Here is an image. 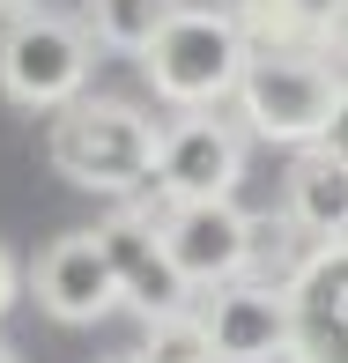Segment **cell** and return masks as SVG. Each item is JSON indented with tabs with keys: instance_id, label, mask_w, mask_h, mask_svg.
<instances>
[{
	"instance_id": "obj_1",
	"label": "cell",
	"mask_w": 348,
	"mask_h": 363,
	"mask_svg": "<svg viewBox=\"0 0 348 363\" xmlns=\"http://www.w3.org/2000/svg\"><path fill=\"white\" fill-rule=\"evenodd\" d=\"M45 156L67 186L111 193V201H134L148 193V156H156V119L126 96H67L45 134Z\"/></svg>"
},
{
	"instance_id": "obj_2",
	"label": "cell",
	"mask_w": 348,
	"mask_h": 363,
	"mask_svg": "<svg viewBox=\"0 0 348 363\" xmlns=\"http://www.w3.org/2000/svg\"><path fill=\"white\" fill-rule=\"evenodd\" d=\"M245 30L230 8H171L156 23V38L141 45V74L156 96H171V104L186 111H215L230 89H237V67H245Z\"/></svg>"
},
{
	"instance_id": "obj_3",
	"label": "cell",
	"mask_w": 348,
	"mask_h": 363,
	"mask_svg": "<svg viewBox=\"0 0 348 363\" xmlns=\"http://www.w3.org/2000/svg\"><path fill=\"white\" fill-rule=\"evenodd\" d=\"M259 141H326L341 134V74L326 67L319 52H245L237 89Z\"/></svg>"
},
{
	"instance_id": "obj_4",
	"label": "cell",
	"mask_w": 348,
	"mask_h": 363,
	"mask_svg": "<svg viewBox=\"0 0 348 363\" xmlns=\"http://www.w3.org/2000/svg\"><path fill=\"white\" fill-rule=\"evenodd\" d=\"M96 67V38L82 23L52 8H8V30H0V96L23 111H60L67 96L89 89Z\"/></svg>"
},
{
	"instance_id": "obj_5",
	"label": "cell",
	"mask_w": 348,
	"mask_h": 363,
	"mask_svg": "<svg viewBox=\"0 0 348 363\" xmlns=\"http://www.w3.org/2000/svg\"><path fill=\"white\" fill-rule=\"evenodd\" d=\"M245 178V134L230 119H178V126H156V156H148V186L156 201H223L237 193Z\"/></svg>"
},
{
	"instance_id": "obj_6",
	"label": "cell",
	"mask_w": 348,
	"mask_h": 363,
	"mask_svg": "<svg viewBox=\"0 0 348 363\" xmlns=\"http://www.w3.org/2000/svg\"><path fill=\"white\" fill-rule=\"evenodd\" d=\"M89 238H96V252H104V267H111V289H119V304H134L141 319L193 304V282L171 267V252H163V238H156V216H148V201L119 208V216H111L104 230H89Z\"/></svg>"
},
{
	"instance_id": "obj_7",
	"label": "cell",
	"mask_w": 348,
	"mask_h": 363,
	"mask_svg": "<svg viewBox=\"0 0 348 363\" xmlns=\"http://www.w3.org/2000/svg\"><path fill=\"white\" fill-rule=\"evenodd\" d=\"M148 216H156V238L163 252H171V267L186 274L193 289H215L237 274L245 259V208L230 201H148Z\"/></svg>"
},
{
	"instance_id": "obj_8",
	"label": "cell",
	"mask_w": 348,
	"mask_h": 363,
	"mask_svg": "<svg viewBox=\"0 0 348 363\" xmlns=\"http://www.w3.org/2000/svg\"><path fill=\"white\" fill-rule=\"evenodd\" d=\"M201 326H208L215 363H281V341H289V304H281V289L230 274V282H215V304L201 311Z\"/></svg>"
},
{
	"instance_id": "obj_9",
	"label": "cell",
	"mask_w": 348,
	"mask_h": 363,
	"mask_svg": "<svg viewBox=\"0 0 348 363\" xmlns=\"http://www.w3.org/2000/svg\"><path fill=\"white\" fill-rule=\"evenodd\" d=\"M38 304L52 311V319H67V326H96L111 304H119V289H111V267H104V252H96L89 230L60 238L52 252L38 259Z\"/></svg>"
},
{
	"instance_id": "obj_10",
	"label": "cell",
	"mask_w": 348,
	"mask_h": 363,
	"mask_svg": "<svg viewBox=\"0 0 348 363\" xmlns=\"http://www.w3.org/2000/svg\"><path fill=\"white\" fill-rule=\"evenodd\" d=\"M289 223L304 238H341L348 230V178H341V134L326 141H304L289 171Z\"/></svg>"
},
{
	"instance_id": "obj_11",
	"label": "cell",
	"mask_w": 348,
	"mask_h": 363,
	"mask_svg": "<svg viewBox=\"0 0 348 363\" xmlns=\"http://www.w3.org/2000/svg\"><path fill=\"white\" fill-rule=\"evenodd\" d=\"M311 245H326V238H304L289 216H245V259H237V274H245V282H267V289H289V274L311 259Z\"/></svg>"
},
{
	"instance_id": "obj_12",
	"label": "cell",
	"mask_w": 348,
	"mask_h": 363,
	"mask_svg": "<svg viewBox=\"0 0 348 363\" xmlns=\"http://www.w3.org/2000/svg\"><path fill=\"white\" fill-rule=\"evenodd\" d=\"M171 8L178 0H89V38L111 45V52H141Z\"/></svg>"
},
{
	"instance_id": "obj_13",
	"label": "cell",
	"mask_w": 348,
	"mask_h": 363,
	"mask_svg": "<svg viewBox=\"0 0 348 363\" xmlns=\"http://www.w3.org/2000/svg\"><path fill=\"white\" fill-rule=\"evenodd\" d=\"M134 363H215L201 311H193V304H178V311H156V319H148V349H141Z\"/></svg>"
},
{
	"instance_id": "obj_14",
	"label": "cell",
	"mask_w": 348,
	"mask_h": 363,
	"mask_svg": "<svg viewBox=\"0 0 348 363\" xmlns=\"http://www.w3.org/2000/svg\"><path fill=\"white\" fill-rule=\"evenodd\" d=\"M15 289H23V267H15V252H8V245H0V319H8Z\"/></svg>"
},
{
	"instance_id": "obj_15",
	"label": "cell",
	"mask_w": 348,
	"mask_h": 363,
	"mask_svg": "<svg viewBox=\"0 0 348 363\" xmlns=\"http://www.w3.org/2000/svg\"><path fill=\"white\" fill-rule=\"evenodd\" d=\"M289 8H304L311 23H326V30H341V0H289Z\"/></svg>"
},
{
	"instance_id": "obj_16",
	"label": "cell",
	"mask_w": 348,
	"mask_h": 363,
	"mask_svg": "<svg viewBox=\"0 0 348 363\" xmlns=\"http://www.w3.org/2000/svg\"><path fill=\"white\" fill-rule=\"evenodd\" d=\"M0 363H23V356H15V349H8V341H0Z\"/></svg>"
},
{
	"instance_id": "obj_17",
	"label": "cell",
	"mask_w": 348,
	"mask_h": 363,
	"mask_svg": "<svg viewBox=\"0 0 348 363\" xmlns=\"http://www.w3.org/2000/svg\"><path fill=\"white\" fill-rule=\"evenodd\" d=\"M8 8H23V0H0V15H8Z\"/></svg>"
},
{
	"instance_id": "obj_18",
	"label": "cell",
	"mask_w": 348,
	"mask_h": 363,
	"mask_svg": "<svg viewBox=\"0 0 348 363\" xmlns=\"http://www.w3.org/2000/svg\"><path fill=\"white\" fill-rule=\"evenodd\" d=\"M126 363H134V356H126Z\"/></svg>"
}]
</instances>
